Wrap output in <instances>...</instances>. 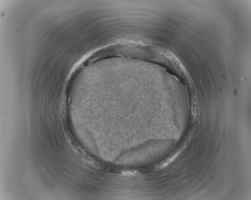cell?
<instances>
[{
  "label": "cell",
  "mask_w": 251,
  "mask_h": 200,
  "mask_svg": "<svg viewBox=\"0 0 251 200\" xmlns=\"http://www.w3.org/2000/svg\"><path fill=\"white\" fill-rule=\"evenodd\" d=\"M139 172L137 171L133 170H125L122 172V175L126 176L132 177L138 175Z\"/></svg>",
  "instance_id": "obj_2"
},
{
  "label": "cell",
  "mask_w": 251,
  "mask_h": 200,
  "mask_svg": "<svg viewBox=\"0 0 251 200\" xmlns=\"http://www.w3.org/2000/svg\"><path fill=\"white\" fill-rule=\"evenodd\" d=\"M181 152V151L177 152V153L174 154V155L171 156L170 157L160 163L159 165H158V166L156 167L155 169L157 170H161V169L165 168L166 167V166H169V165L171 163H172V162L176 159L177 157H178V156L180 154Z\"/></svg>",
  "instance_id": "obj_1"
}]
</instances>
